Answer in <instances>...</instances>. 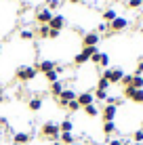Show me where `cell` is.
<instances>
[{"mask_svg":"<svg viewBox=\"0 0 143 145\" xmlns=\"http://www.w3.org/2000/svg\"><path fill=\"white\" fill-rule=\"evenodd\" d=\"M122 101H124V99L122 97H107V105H122Z\"/></svg>","mask_w":143,"mask_h":145,"instance_id":"cell-31","label":"cell"},{"mask_svg":"<svg viewBox=\"0 0 143 145\" xmlns=\"http://www.w3.org/2000/svg\"><path fill=\"white\" fill-rule=\"evenodd\" d=\"M44 78H46L48 84H53V82H57V80H59V72H57V69H53V72L44 74Z\"/></svg>","mask_w":143,"mask_h":145,"instance_id":"cell-25","label":"cell"},{"mask_svg":"<svg viewBox=\"0 0 143 145\" xmlns=\"http://www.w3.org/2000/svg\"><path fill=\"white\" fill-rule=\"evenodd\" d=\"M0 55H2V44H0Z\"/></svg>","mask_w":143,"mask_h":145,"instance_id":"cell-43","label":"cell"},{"mask_svg":"<svg viewBox=\"0 0 143 145\" xmlns=\"http://www.w3.org/2000/svg\"><path fill=\"white\" fill-rule=\"evenodd\" d=\"M57 65L59 63L57 61H53V59H42L40 63H34V67L38 69V74H48V72H53V69H57Z\"/></svg>","mask_w":143,"mask_h":145,"instance_id":"cell-8","label":"cell"},{"mask_svg":"<svg viewBox=\"0 0 143 145\" xmlns=\"http://www.w3.org/2000/svg\"><path fill=\"white\" fill-rule=\"evenodd\" d=\"M63 88H65V86H63V82H61V80H57V82H53L51 86H48V91H51V95H53V97L57 99L59 95L63 93Z\"/></svg>","mask_w":143,"mask_h":145,"instance_id":"cell-19","label":"cell"},{"mask_svg":"<svg viewBox=\"0 0 143 145\" xmlns=\"http://www.w3.org/2000/svg\"><path fill=\"white\" fill-rule=\"evenodd\" d=\"M141 128H143V120H141Z\"/></svg>","mask_w":143,"mask_h":145,"instance_id":"cell-44","label":"cell"},{"mask_svg":"<svg viewBox=\"0 0 143 145\" xmlns=\"http://www.w3.org/2000/svg\"><path fill=\"white\" fill-rule=\"evenodd\" d=\"M135 76H143V61L137 63V67H135Z\"/></svg>","mask_w":143,"mask_h":145,"instance_id":"cell-37","label":"cell"},{"mask_svg":"<svg viewBox=\"0 0 143 145\" xmlns=\"http://www.w3.org/2000/svg\"><path fill=\"white\" fill-rule=\"evenodd\" d=\"M95 32L99 34V36H101V34H105V32H110V29H107V23H105V21H101L99 25H97V29H95Z\"/></svg>","mask_w":143,"mask_h":145,"instance_id":"cell-33","label":"cell"},{"mask_svg":"<svg viewBox=\"0 0 143 145\" xmlns=\"http://www.w3.org/2000/svg\"><path fill=\"white\" fill-rule=\"evenodd\" d=\"M93 97H95V101H107V91H101V88H95L93 91Z\"/></svg>","mask_w":143,"mask_h":145,"instance_id":"cell-23","label":"cell"},{"mask_svg":"<svg viewBox=\"0 0 143 145\" xmlns=\"http://www.w3.org/2000/svg\"><path fill=\"white\" fill-rule=\"evenodd\" d=\"M133 143L143 145V128H137V131L133 133Z\"/></svg>","mask_w":143,"mask_h":145,"instance_id":"cell-24","label":"cell"},{"mask_svg":"<svg viewBox=\"0 0 143 145\" xmlns=\"http://www.w3.org/2000/svg\"><path fill=\"white\" fill-rule=\"evenodd\" d=\"M110 86H112V84L107 82L105 78H99V80H97V88H101V91H107Z\"/></svg>","mask_w":143,"mask_h":145,"instance_id":"cell-32","label":"cell"},{"mask_svg":"<svg viewBox=\"0 0 143 145\" xmlns=\"http://www.w3.org/2000/svg\"><path fill=\"white\" fill-rule=\"evenodd\" d=\"M99 40H101V36L97 32H86L84 36H82V46H97Z\"/></svg>","mask_w":143,"mask_h":145,"instance_id":"cell-13","label":"cell"},{"mask_svg":"<svg viewBox=\"0 0 143 145\" xmlns=\"http://www.w3.org/2000/svg\"><path fill=\"white\" fill-rule=\"evenodd\" d=\"M65 109H67V112H70V114H74V112H80L82 107L78 105V101H76V99H74V101H70V103H67V107H65Z\"/></svg>","mask_w":143,"mask_h":145,"instance_id":"cell-28","label":"cell"},{"mask_svg":"<svg viewBox=\"0 0 143 145\" xmlns=\"http://www.w3.org/2000/svg\"><path fill=\"white\" fill-rule=\"evenodd\" d=\"M118 112H120V109H118L116 105H107V103H105V105L101 107V114H99V116L103 118V122H114L116 116H118Z\"/></svg>","mask_w":143,"mask_h":145,"instance_id":"cell-9","label":"cell"},{"mask_svg":"<svg viewBox=\"0 0 143 145\" xmlns=\"http://www.w3.org/2000/svg\"><path fill=\"white\" fill-rule=\"evenodd\" d=\"M122 76H124V69L122 67H105L101 72V78H105L110 84H120Z\"/></svg>","mask_w":143,"mask_h":145,"instance_id":"cell-4","label":"cell"},{"mask_svg":"<svg viewBox=\"0 0 143 145\" xmlns=\"http://www.w3.org/2000/svg\"><path fill=\"white\" fill-rule=\"evenodd\" d=\"M141 32H143V27H141Z\"/></svg>","mask_w":143,"mask_h":145,"instance_id":"cell-46","label":"cell"},{"mask_svg":"<svg viewBox=\"0 0 143 145\" xmlns=\"http://www.w3.org/2000/svg\"><path fill=\"white\" fill-rule=\"evenodd\" d=\"M97 51H99L97 46H82V51L74 57V65L80 67V65H84V63H88V61H91V57H93Z\"/></svg>","mask_w":143,"mask_h":145,"instance_id":"cell-5","label":"cell"},{"mask_svg":"<svg viewBox=\"0 0 143 145\" xmlns=\"http://www.w3.org/2000/svg\"><path fill=\"white\" fill-rule=\"evenodd\" d=\"M36 76H38V69L34 65H19L15 69V78L19 82H32V80H36Z\"/></svg>","mask_w":143,"mask_h":145,"instance_id":"cell-2","label":"cell"},{"mask_svg":"<svg viewBox=\"0 0 143 145\" xmlns=\"http://www.w3.org/2000/svg\"><path fill=\"white\" fill-rule=\"evenodd\" d=\"M143 4V0H129V8H139Z\"/></svg>","mask_w":143,"mask_h":145,"instance_id":"cell-36","label":"cell"},{"mask_svg":"<svg viewBox=\"0 0 143 145\" xmlns=\"http://www.w3.org/2000/svg\"><path fill=\"white\" fill-rule=\"evenodd\" d=\"M76 101H78L80 107H86V105H93V103H95V97H93L91 91H82V93L76 95Z\"/></svg>","mask_w":143,"mask_h":145,"instance_id":"cell-12","label":"cell"},{"mask_svg":"<svg viewBox=\"0 0 143 145\" xmlns=\"http://www.w3.org/2000/svg\"><path fill=\"white\" fill-rule=\"evenodd\" d=\"M27 109L29 112H40L42 109V97H32L27 101Z\"/></svg>","mask_w":143,"mask_h":145,"instance_id":"cell-16","label":"cell"},{"mask_svg":"<svg viewBox=\"0 0 143 145\" xmlns=\"http://www.w3.org/2000/svg\"><path fill=\"white\" fill-rule=\"evenodd\" d=\"M8 126V120L4 118V116H0V131H2V128H7Z\"/></svg>","mask_w":143,"mask_h":145,"instance_id":"cell-38","label":"cell"},{"mask_svg":"<svg viewBox=\"0 0 143 145\" xmlns=\"http://www.w3.org/2000/svg\"><path fill=\"white\" fill-rule=\"evenodd\" d=\"M72 145H76V143H72Z\"/></svg>","mask_w":143,"mask_h":145,"instance_id":"cell-45","label":"cell"},{"mask_svg":"<svg viewBox=\"0 0 143 145\" xmlns=\"http://www.w3.org/2000/svg\"><path fill=\"white\" fill-rule=\"evenodd\" d=\"M36 34H38V38H48V34H51V27L48 25H40L36 29Z\"/></svg>","mask_w":143,"mask_h":145,"instance_id":"cell-26","label":"cell"},{"mask_svg":"<svg viewBox=\"0 0 143 145\" xmlns=\"http://www.w3.org/2000/svg\"><path fill=\"white\" fill-rule=\"evenodd\" d=\"M105 145H126V139H110Z\"/></svg>","mask_w":143,"mask_h":145,"instance_id":"cell-34","label":"cell"},{"mask_svg":"<svg viewBox=\"0 0 143 145\" xmlns=\"http://www.w3.org/2000/svg\"><path fill=\"white\" fill-rule=\"evenodd\" d=\"M46 8H59V0H46Z\"/></svg>","mask_w":143,"mask_h":145,"instance_id":"cell-35","label":"cell"},{"mask_svg":"<svg viewBox=\"0 0 143 145\" xmlns=\"http://www.w3.org/2000/svg\"><path fill=\"white\" fill-rule=\"evenodd\" d=\"M91 63H95L97 67H103V69H105V67H110V55L97 51V53L91 57Z\"/></svg>","mask_w":143,"mask_h":145,"instance_id":"cell-10","label":"cell"},{"mask_svg":"<svg viewBox=\"0 0 143 145\" xmlns=\"http://www.w3.org/2000/svg\"><path fill=\"white\" fill-rule=\"evenodd\" d=\"M59 131L61 133H72L74 131V120L72 118H63L61 122H59Z\"/></svg>","mask_w":143,"mask_h":145,"instance_id":"cell-18","label":"cell"},{"mask_svg":"<svg viewBox=\"0 0 143 145\" xmlns=\"http://www.w3.org/2000/svg\"><path fill=\"white\" fill-rule=\"evenodd\" d=\"M48 27L55 29V32H61V29L65 27V17H63V15H53V19L48 21Z\"/></svg>","mask_w":143,"mask_h":145,"instance_id":"cell-14","label":"cell"},{"mask_svg":"<svg viewBox=\"0 0 143 145\" xmlns=\"http://www.w3.org/2000/svg\"><path fill=\"white\" fill-rule=\"evenodd\" d=\"M59 135H61V131H59V124L57 122H44L42 126H40V137L42 139H46V141H59Z\"/></svg>","mask_w":143,"mask_h":145,"instance_id":"cell-1","label":"cell"},{"mask_svg":"<svg viewBox=\"0 0 143 145\" xmlns=\"http://www.w3.org/2000/svg\"><path fill=\"white\" fill-rule=\"evenodd\" d=\"M53 145H63L61 141H53Z\"/></svg>","mask_w":143,"mask_h":145,"instance_id":"cell-41","label":"cell"},{"mask_svg":"<svg viewBox=\"0 0 143 145\" xmlns=\"http://www.w3.org/2000/svg\"><path fill=\"white\" fill-rule=\"evenodd\" d=\"M126 27H129V19H126V17H120V15H118L114 21H110V23H107V29H110V32H114V34H118V32H124Z\"/></svg>","mask_w":143,"mask_h":145,"instance_id":"cell-7","label":"cell"},{"mask_svg":"<svg viewBox=\"0 0 143 145\" xmlns=\"http://www.w3.org/2000/svg\"><path fill=\"white\" fill-rule=\"evenodd\" d=\"M101 131H103V135H105V137H112V135L118 133V126H116V122H103Z\"/></svg>","mask_w":143,"mask_h":145,"instance_id":"cell-17","label":"cell"},{"mask_svg":"<svg viewBox=\"0 0 143 145\" xmlns=\"http://www.w3.org/2000/svg\"><path fill=\"white\" fill-rule=\"evenodd\" d=\"M59 141H61L63 145H72V143H76V139H74L72 133H61L59 135Z\"/></svg>","mask_w":143,"mask_h":145,"instance_id":"cell-22","label":"cell"},{"mask_svg":"<svg viewBox=\"0 0 143 145\" xmlns=\"http://www.w3.org/2000/svg\"><path fill=\"white\" fill-rule=\"evenodd\" d=\"M126 145H137V143H129V141H126Z\"/></svg>","mask_w":143,"mask_h":145,"instance_id":"cell-42","label":"cell"},{"mask_svg":"<svg viewBox=\"0 0 143 145\" xmlns=\"http://www.w3.org/2000/svg\"><path fill=\"white\" fill-rule=\"evenodd\" d=\"M19 38H21V40H32L34 32H32V29H21V32H19Z\"/></svg>","mask_w":143,"mask_h":145,"instance_id":"cell-30","label":"cell"},{"mask_svg":"<svg viewBox=\"0 0 143 145\" xmlns=\"http://www.w3.org/2000/svg\"><path fill=\"white\" fill-rule=\"evenodd\" d=\"M82 112H84V114H86L88 118H97V116H99V114H101V109L97 107L95 103H93V105H86V107H82Z\"/></svg>","mask_w":143,"mask_h":145,"instance_id":"cell-20","label":"cell"},{"mask_svg":"<svg viewBox=\"0 0 143 145\" xmlns=\"http://www.w3.org/2000/svg\"><path fill=\"white\" fill-rule=\"evenodd\" d=\"M29 141H32V135H29V133L19 131V133L13 135V145H27Z\"/></svg>","mask_w":143,"mask_h":145,"instance_id":"cell-15","label":"cell"},{"mask_svg":"<svg viewBox=\"0 0 143 145\" xmlns=\"http://www.w3.org/2000/svg\"><path fill=\"white\" fill-rule=\"evenodd\" d=\"M118 17V13H116V8H105L103 11V21L105 23H110V21H114V19Z\"/></svg>","mask_w":143,"mask_h":145,"instance_id":"cell-21","label":"cell"},{"mask_svg":"<svg viewBox=\"0 0 143 145\" xmlns=\"http://www.w3.org/2000/svg\"><path fill=\"white\" fill-rule=\"evenodd\" d=\"M76 95H78V93L74 91V88H63V93L59 95V97L55 99V101H57V105L61 107V109H65V107H67V103L76 99Z\"/></svg>","mask_w":143,"mask_h":145,"instance_id":"cell-6","label":"cell"},{"mask_svg":"<svg viewBox=\"0 0 143 145\" xmlns=\"http://www.w3.org/2000/svg\"><path fill=\"white\" fill-rule=\"evenodd\" d=\"M122 99L135 103V105H143V88H133V86L122 88Z\"/></svg>","mask_w":143,"mask_h":145,"instance_id":"cell-3","label":"cell"},{"mask_svg":"<svg viewBox=\"0 0 143 145\" xmlns=\"http://www.w3.org/2000/svg\"><path fill=\"white\" fill-rule=\"evenodd\" d=\"M131 86H133V88H143V76H135V74H133Z\"/></svg>","mask_w":143,"mask_h":145,"instance_id":"cell-27","label":"cell"},{"mask_svg":"<svg viewBox=\"0 0 143 145\" xmlns=\"http://www.w3.org/2000/svg\"><path fill=\"white\" fill-rule=\"evenodd\" d=\"M59 34H61V32H55V29H51V34H48V38H51V40H57V38H59Z\"/></svg>","mask_w":143,"mask_h":145,"instance_id":"cell-39","label":"cell"},{"mask_svg":"<svg viewBox=\"0 0 143 145\" xmlns=\"http://www.w3.org/2000/svg\"><path fill=\"white\" fill-rule=\"evenodd\" d=\"M72 4H78V2H84V0H70Z\"/></svg>","mask_w":143,"mask_h":145,"instance_id":"cell-40","label":"cell"},{"mask_svg":"<svg viewBox=\"0 0 143 145\" xmlns=\"http://www.w3.org/2000/svg\"><path fill=\"white\" fill-rule=\"evenodd\" d=\"M53 19V11L51 8H46V7H42V8H38L36 11V21H38V25H48V21Z\"/></svg>","mask_w":143,"mask_h":145,"instance_id":"cell-11","label":"cell"},{"mask_svg":"<svg viewBox=\"0 0 143 145\" xmlns=\"http://www.w3.org/2000/svg\"><path fill=\"white\" fill-rule=\"evenodd\" d=\"M131 82H133V74H124L120 80V84H122V88H126V86H131Z\"/></svg>","mask_w":143,"mask_h":145,"instance_id":"cell-29","label":"cell"}]
</instances>
